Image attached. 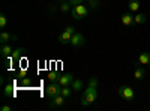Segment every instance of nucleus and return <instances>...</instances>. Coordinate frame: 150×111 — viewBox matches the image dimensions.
Returning <instances> with one entry per match:
<instances>
[{
    "mask_svg": "<svg viewBox=\"0 0 150 111\" xmlns=\"http://www.w3.org/2000/svg\"><path fill=\"white\" fill-rule=\"evenodd\" d=\"M138 62L141 65H150V53H141L138 57Z\"/></svg>",
    "mask_w": 150,
    "mask_h": 111,
    "instance_id": "obj_15",
    "label": "nucleus"
},
{
    "mask_svg": "<svg viewBox=\"0 0 150 111\" xmlns=\"http://www.w3.org/2000/svg\"><path fill=\"white\" fill-rule=\"evenodd\" d=\"M146 15L144 14H137L135 17H134V21H135V26H138V24H143V23H146Z\"/></svg>",
    "mask_w": 150,
    "mask_h": 111,
    "instance_id": "obj_20",
    "label": "nucleus"
},
{
    "mask_svg": "<svg viewBox=\"0 0 150 111\" xmlns=\"http://www.w3.org/2000/svg\"><path fill=\"white\" fill-rule=\"evenodd\" d=\"M24 53H26V48H17V50H14V53H12L11 56H12V59H14L15 62H18L24 56Z\"/></svg>",
    "mask_w": 150,
    "mask_h": 111,
    "instance_id": "obj_12",
    "label": "nucleus"
},
{
    "mask_svg": "<svg viewBox=\"0 0 150 111\" xmlns=\"http://www.w3.org/2000/svg\"><path fill=\"white\" fill-rule=\"evenodd\" d=\"M144 75H146V71H144L141 66H137L135 71H134V77H135V80H143Z\"/></svg>",
    "mask_w": 150,
    "mask_h": 111,
    "instance_id": "obj_14",
    "label": "nucleus"
},
{
    "mask_svg": "<svg viewBox=\"0 0 150 111\" xmlns=\"http://www.w3.org/2000/svg\"><path fill=\"white\" fill-rule=\"evenodd\" d=\"M11 39H17V36L9 35L8 32H2V33H0V42H2V45L3 44H8Z\"/></svg>",
    "mask_w": 150,
    "mask_h": 111,
    "instance_id": "obj_11",
    "label": "nucleus"
},
{
    "mask_svg": "<svg viewBox=\"0 0 150 111\" xmlns=\"http://www.w3.org/2000/svg\"><path fill=\"white\" fill-rule=\"evenodd\" d=\"M89 6H90V9H96V8L99 6V2H98V0H90Z\"/></svg>",
    "mask_w": 150,
    "mask_h": 111,
    "instance_id": "obj_23",
    "label": "nucleus"
},
{
    "mask_svg": "<svg viewBox=\"0 0 150 111\" xmlns=\"http://www.w3.org/2000/svg\"><path fill=\"white\" fill-rule=\"evenodd\" d=\"M3 95H5V98H12V96H15V86L12 84V83H9L8 86H5Z\"/></svg>",
    "mask_w": 150,
    "mask_h": 111,
    "instance_id": "obj_10",
    "label": "nucleus"
},
{
    "mask_svg": "<svg viewBox=\"0 0 150 111\" xmlns=\"http://www.w3.org/2000/svg\"><path fill=\"white\" fill-rule=\"evenodd\" d=\"M2 111H11V107L9 105H3L2 107Z\"/></svg>",
    "mask_w": 150,
    "mask_h": 111,
    "instance_id": "obj_27",
    "label": "nucleus"
},
{
    "mask_svg": "<svg viewBox=\"0 0 150 111\" xmlns=\"http://www.w3.org/2000/svg\"><path fill=\"white\" fill-rule=\"evenodd\" d=\"M87 2H90V0H87Z\"/></svg>",
    "mask_w": 150,
    "mask_h": 111,
    "instance_id": "obj_28",
    "label": "nucleus"
},
{
    "mask_svg": "<svg viewBox=\"0 0 150 111\" xmlns=\"http://www.w3.org/2000/svg\"><path fill=\"white\" fill-rule=\"evenodd\" d=\"M117 93L125 101H134V98H135V92H134L132 87H129V86H122V87H119Z\"/></svg>",
    "mask_w": 150,
    "mask_h": 111,
    "instance_id": "obj_4",
    "label": "nucleus"
},
{
    "mask_svg": "<svg viewBox=\"0 0 150 111\" xmlns=\"http://www.w3.org/2000/svg\"><path fill=\"white\" fill-rule=\"evenodd\" d=\"M122 23L125 24L126 27H132L135 26V21H134V17L129 14V12H125V14L122 15Z\"/></svg>",
    "mask_w": 150,
    "mask_h": 111,
    "instance_id": "obj_9",
    "label": "nucleus"
},
{
    "mask_svg": "<svg viewBox=\"0 0 150 111\" xmlns=\"http://www.w3.org/2000/svg\"><path fill=\"white\" fill-rule=\"evenodd\" d=\"M65 99H66V98L62 96V95L53 98L51 102L48 104V108H62V107H63V104H65Z\"/></svg>",
    "mask_w": 150,
    "mask_h": 111,
    "instance_id": "obj_7",
    "label": "nucleus"
},
{
    "mask_svg": "<svg viewBox=\"0 0 150 111\" xmlns=\"http://www.w3.org/2000/svg\"><path fill=\"white\" fill-rule=\"evenodd\" d=\"M60 11L63 12V14H68V12L71 11V3H69V0H62V2H60Z\"/></svg>",
    "mask_w": 150,
    "mask_h": 111,
    "instance_id": "obj_16",
    "label": "nucleus"
},
{
    "mask_svg": "<svg viewBox=\"0 0 150 111\" xmlns=\"http://www.w3.org/2000/svg\"><path fill=\"white\" fill-rule=\"evenodd\" d=\"M96 87H98V78L93 77L89 81V87H87L84 90V93H83V98H81V107L83 108H87L90 104H93L96 101V98H98Z\"/></svg>",
    "mask_w": 150,
    "mask_h": 111,
    "instance_id": "obj_1",
    "label": "nucleus"
},
{
    "mask_svg": "<svg viewBox=\"0 0 150 111\" xmlns=\"http://www.w3.org/2000/svg\"><path fill=\"white\" fill-rule=\"evenodd\" d=\"M30 84H32V80H30V78L24 77V78L21 80V86H30Z\"/></svg>",
    "mask_w": 150,
    "mask_h": 111,
    "instance_id": "obj_24",
    "label": "nucleus"
},
{
    "mask_svg": "<svg viewBox=\"0 0 150 111\" xmlns=\"http://www.w3.org/2000/svg\"><path fill=\"white\" fill-rule=\"evenodd\" d=\"M18 77H20V78H21V77H23V78L26 77V69H20V71H18Z\"/></svg>",
    "mask_w": 150,
    "mask_h": 111,
    "instance_id": "obj_26",
    "label": "nucleus"
},
{
    "mask_svg": "<svg viewBox=\"0 0 150 111\" xmlns=\"http://www.w3.org/2000/svg\"><path fill=\"white\" fill-rule=\"evenodd\" d=\"M60 95H62V96H65L66 99H68V98L72 95V87H71V86H65V87H62Z\"/></svg>",
    "mask_w": 150,
    "mask_h": 111,
    "instance_id": "obj_19",
    "label": "nucleus"
},
{
    "mask_svg": "<svg viewBox=\"0 0 150 111\" xmlns=\"http://www.w3.org/2000/svg\"><path fill=\"white\" fill-rule=\"evenodd\" d=\"M74 80H75L74 78V74H71V72L69 74H62L60 78H59V83H60L62 87H65V86H71Z\"/></svg>",
    "mask_w": 150,
    "mask_h": 111,
    "instance_id": "obj_8",
    "label": "nucleus"
},
{
    "mask_svg": "<svg viewBox=\"0 0 150 111\" xmlns=\"http://www.w3.org/2000/svg\"><path fill=\"white\" fill-rule=\"evenodd\" d=\"M71 87H72V90H75V92L81 90V89H83V81H81V80H74L72 84H71Z\"/></svg>",
    "mask_w": 150,
    "mask_h": 111,
    "instance_id": "obj_18",
    "label": "nucleus"
},
{
    "mask_svg": "<svg viewBox=\"0 0 150 111\" xmlns=\"http://www.w3.org/2000/svg\"><path fill=\"white\" fill-rule=\"evenodd\" d=\"M75 33V27H72V26H68L66 29H65V32L60 35V38H59V41H60V44H63V45H66V44H71V39H72V35Z\"/></svg>",
    "mask_w": 150,
    "mask_h": 111,
    "instance_id": "obj_5",
    "label": "nucleus"
},
{
    "mask_svg": "<svg viewBox=\"0 0 150 111\" xmlns=\"http://www.w3.org/2000/svg\"><path fill=\"white\" fill-rule=\"evenodd\" d=\"M6 26H8V20H6L5 14H0V27H2V29H5Z\"/></svg>",
    "mask_w": 150,
    "mask_h": 111,
    "instance_id": "obj_22",
    "label": "nucleus"
},
{
    "mask_svg": "<svg viewBox=\"0 0 150 111\" xmlns=\"http://www.w3.org/2000/svg\"><path fill=\"white\" fill-rule=\"evenodd\" d=\"M69 3L72 6H77V5H81L83 3V0H69Z\"/></svg>",
    "mask_w": 150,
    "mask_h": 111,
    "instance_id": "obj_25",
    "label": "nucleus"
},
{
    "mask_svg": "<svg viewBox=\"0 0 150 111\" xmlns=\"http://www.w3.org/2000/svg\"><path fill=\"white\" fill-rule=\"evenodd\" d=\"M89 12H90V9L83 3L71 8V15H72L74 20H83V18H86L87 15H89Z\"/></svg>",
    "mask_w": 150,
    "mask_h": 111,
    "instance_id": "obj_2",
    "label": "nucleus"
},
{
    "mask_svg": "<svg viewBox=\"0 0 150 111\" xmlns=\"http://www.w3.org/2000/svg\"><path fill=\"white\" fill-rule=\"evenodd\" d=\"M0 53H2L3 57H8V56H11L12 53H14V50H12V47H11L9 44H3V45H2V50H0Z\"/></svg>",
    "mask_w": 150,
    "mask_h": 111,
    "instance_id": "obj_13",
    "label": "nucleus"
},
{
    "mask_svg": "<svg viewBox=\"0 0 150 111\" xmlns=\"http://www.w3.org/2000/svg\"><path fill=\"white\" fill-rule=\"evenodd\" d=\"M60 75H62L60 72H57V71H53V72H50V74H48V80H50V81H59Z\"/></svg>",
    "mask_w": 150,
    "mask_h": 111,
    "instance_id": "obj_21",
    "label": "nucleus"
},
{
    "mask_svg": "<svg viewBox=\"0 0 150 111\" xmlns=\"http://www.w3.org/2000/svg\"><path fill=\"white\" fill-rule=\"evenodd\" d=\"M60 92H62V86H60L59 81H51L47 86V89H45V95H47V98H50V99L59 96Z\"/></svg>",
    "mask_w": 150,
    "mask_h": 111,
    "instance_id": "obj_3",
    "label": "nucleus"
},
{
    "mask_svg": "<svg viewBox=\"0 0 150 111\" xmlns=\"http://www.w3.org/2000/svg\"><path fill=\"white\" fill-rule=\"evenodd\" d=\"M71 45H72L74 48H80V47H83V45H84V36H83L80 32H75V33L72 35Z\"/></svg>",
    "mask_w": 150,
    "mask_h": 111,
    "instance_id": "obj_6",
    "label": "nucleus"
},
{
    "mask_svg": "<svg viewBox=\"0 0 150 111\" xmlns=\"http://www.w3.org/2000/svg\"><path fill=\"white\" fill-rule=\"evenodd\" d=\"M129 11L131 12H135V11H138L140 9V0H129Z\"/></svg>",
    "mask_w": 150,
    "mask_h": 111,
    "instance_id": "obj_17",
    "label": "nucleus"
}]
</instances>
